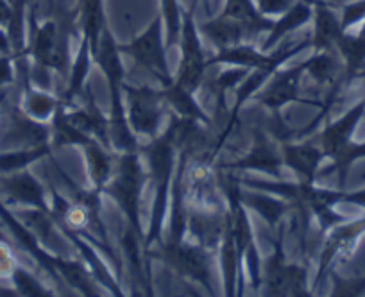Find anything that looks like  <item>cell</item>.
Here are the masks:
<instances>
[{
	"mask_svg": "<svg viewBox=\"0 0 365 297\" xmlns=\"http://www.w3.org/2000/svg\"><path fill=\"white\" fill-rule=\"evenodd\" d=\"M29 43L31 81L34 86L52 92V75L59 81H68L72 68L70 63V40L77 31L76 9L66 11L54 6L45 22H38L36 6L29 2Z\"/></svg>",
	"mask_w": 365,
	"mask_h": 297,
	"instance_id": "obj_1",
	"label": "cell"
},
{
	"mask_svg": "<svg viewBox=\"0 0 365 297\" xmlns=\"http://www.w3.org/2000/svg\"><path fill=\"white\" fill-rule=\"evenodd\" d=\"M140 155L147 162V179L153 184L154 199L153 212H150L149 229L145 233V251L154 247L163 239L165 220L168 215V199H170V187L174 179L175 163H178V145H175V127L174 122H168L167 129L149 140V143H140Z\"/></svg>",
	"mask_w": 365,
	"mask_h": 297,
	"instance_id": "obj_2",
	"label": "cell"
},
{
	"mask_svg": "<svg viewBox=\"0 0 365 297\" xmlns=\"http://www.w3.org/2000/svg\"><path fill=\"white\" fill-rule=\"evenodd\" d=\"M93 61L99 65L101 72L106 78L110 88V138L115 152H135L140 151L138 136L133 132L129 125L128 113L124 103V78L125 68L122 63V54L118 51V43L113 38L110 27H104L97 47L91 51Z\"/></svg>",
	"mask_w": 365,
	"mask_h": 297,
	"instance_id": "obj_3",
	"label": "cell"
},
{
	"mask_svg": "<svg viewBox=\"0 0 365 297\" xmlns=\"http://www.w3.org/2000/svg\"><path fill=\"white\" fill-rule=\"evenodd\" d=\"M140 156V151L117 152L113 176L104 187L103 195H108L118 206L122 217L136 231L145 235L142 228V194L147 183V169Z\"/></svg>",
	"mask_w": 365,
	"mask_h": 297,
	"instance_id": "obj_4",
	"label": "cell"
},
{
	"mask_svg": "<svg viewBox=\"0 0 365 297\" xmlns=\"http://www.w3.org/2000/svg\"><path fill=\"white\" fill-rule=\"evenodd\" d=\"M149 260H160L172 274L187 283L201 286L208 296H215V286H213V251L192 242V240H182L178 246H165L156 244L154 249L145 251Z\"/></svg>",
	"mask_w": 365,
	"mask_h": 297,
	"instance_id": "obj_5",
	"label": "cell"
},
{
	"mask_svg": "<svg viewBox=\"0 0 365 297\" xmlns=\"http://www.w3.org/2000/svg\"><path fill=\"white\" fill-rule=\"evenodd\" d=\"M287 228L279 226L274 233L272 254L262 261V286L259 292L270 297H310L314 296L308 286V267L301 264H290L283 251V236Z\"/></svg>",
	"mask_w": 365,
	"mask_h": 297,
	"instance_id": "obj_6",
	"label": "cell"
},
{
	"mask_svg": "<svg viewBox=\"0 0 365 297\" xmlns=\"http://www.w3.org/2000/svg\"><path fill=\"white\" fill-rule=\"evenodd\" d=\"M118 51H120V54L129 56L136 66L145 70L150 78H154V81L160 83L161 88H167L175 81V78H172L170 70H168V48L165 45V29L161 15L150 20L147 29L136 38H133L129 43H118Z\"/></svg>",
	"mask_w": 365,
	"mask_h": 297,
	"instance_id": "obj_7",
	"label": "cell"
},
{
	"mask_svg": "<svg viewBox=\"0 0 365 297\" xmlns=\"http://www.w3.org/2000/svg\"><path fill=\"white\" fill-rule=\"evenodd\" d=\"M310 47V38L299 41V43H292L283 40V45H278V48H274L270 52H263L262 48L255 47L252 43H240L235 47L219 48L217 54L212 58L206 59V65L215 66V65H231V66H244L249 70H263V72H276L282 68L283 63L292 59L294 56L301 54L304 48Z\"/></svg>",
	"mask_w": 365,
	"mask_h": 297,
	"instance_id": "obj_8",
	"label": "cell"
},
{
	"mask_svg": "<svg viewBox=\"0 0 365 297\" xmlns=\"http://www.w3.org/2000/svg\"><path fill=\"white\" fill-rule=\"evenodd\" d=\"M122 92H124L125 113L133 132L136 136H147L149 140L156 138L160 135L161 122L168 113L163 88L156 90L147 85L133 86L124 83Z\"/></svg>",
	"mask_w": 365,
	"mask_h": 297,
	"instance_id": "obj_9",
	"label": "cell"
},
{
	"mask_svg": "<svg viewBox=\"0 0 365 297\" xmlns=\"http://www.w3.org/2000/svg\"><path fill=\"white\" fill-rule=\"evenodd\" d=\"M195 9L197 4H192L188 11L182 13V27L179 45H181V61H179L178 75L175 83L185 86L190 92H197L205 86L206 81V56L202 48L201 36H199V27L195 22Z\"/></svg>",
	"mask_w": 365,
	"mask_h": 297,
	"instance_id": "obj_10",
	"label": "cell"
},
{
	"mask_svg": "<svg viewBox=\"0 0 365 297\" xmlns=\"http://www.w3.org/2000/svg\"><path fill=\"white\" fill-rule=\"evenodd\" d=\"M324 235L326 239L321 247V253H319L317 274H315L314 285H312V292H315L321 283L328 278L329 271H333V265L336 261L347 260L354 253L358 242L365 235V215L360 219L344 220Z\"/></svg>",
	"mask_w": 365,
	"mask_h": 297,
	"instance_id": "obj_11",
	"label": "cell"
},
{
	"mask_svg": "<svg viewBox=\"0 0 365 297\" xmlns=\"http://www.w3.org/2000/svg\"><path fill=\"white\" fill-rule=\"evenodd\" d=\"M283 158L279 142L270 138L267 131L262 127L252 129V145L249 152L240 156L235 162L215 163L217 170H252V172H262L267 176H272L274 179H283Z\"/></svg>",
	"mask_w": 365,
	"mask_h": 297,
	"instance_id": "obj_12",
	"label": "cell"
},
{
	"mask_svg": "<svg viewBox=\"0 0 365 297\" xmlns=\"http://www.w3.org/2000/svg\"><path fill=\"white\" fill-rule=\"evenodd\" d=\"M304 68L303 63L292 66V68H278L270 73L269 81L265 83V88L262 93L255 95V100L262 104L270 113H282V110L289 104L297 103L303 106H321L322 103L301 97V78H303Z\"/></svg>",
	"mask_w": 365,
	"mask_h": 297,
	"instance_id": "obj_13",
	"label": "cell"
},
{
	"mask_svg": "<svg viewBox=\"0 0 365 297\" xmlns=\"http://www.w3.org/2000/svg\"><path fill=\"white\" fill-rule=\"evenodd\" d=\"M4 118L6 125L0 135V151L51 145V122L34 120L20 106L9 108Z\"/></svg>",
	"mask_w": 365,
	"mask_h": 297,
	"instance_id": "obj_14",
	"label": "cell"
},
{
	"mask_svg": "<svg viewBox=\"0 0 365 297\" xmlns=\"http://www.w3.org/2000/svg\"><path fill=\"white\" fill-rule=\"evenodd\" d=\"M48 188L40 183L29 169L11 174H0V199L8 208H38L51 212V202L47 199Z\"/></svg>",
	"mask_w": 365,
	"mask_h": 297,
	"instance_id": "obj_15",
	"label": "cell"
},
{
	"mask_svg": "<svg viewBox=\"0 0 365 297\" xmlns=\"http://www.w3.org/2000/svg\"><path fill=\"white\" fill-rule=\"evenodd\" d=\"M118 244L120 251L128 261L129 274L135 283V293H145L153 296V278H150V264L145 253V235L136 231L128 220L118 228Z\"/></svg>",
	"mask_w": 365,
	"mask_h": 297,
	"instance_id": "obj_16",
	"label": "cell"
},
{
	"mask_svg": "<svg viewBox=\"0 0 365 297\" xmlns=\"http://www.w3.org/2000/svg\"><path fill=\"white\" fill-rule=\"evenodd\" d=\"M227 219H230L227 206L224 208L188 206V235L192 236V242L217 253L226 231Z\"/></svg>",
	"mask_w": 365,
	"mask_h": 297,
	"instance_id": "obj_17",
	"label": "cell"
},
{
	"mask_svg": "<svg viewBox=\"0 0 365 297\" xmlns=\"http://www.w3.org/2000/svg\"><path fill=\"white\" fill-rule=\"evenodd\" d=\"M81 104H73L72 108L66 110V117L70 118L72 124H76L81 131H84L86 135L93 136L96 140H99L104 147L113 151V145H111L110 138V118L101 111V108L97 106V100L93 92H91V86L84 85L83 93L79 95Z\"/></svg>",
	"mask_w": 365,
	"mask_h": 297,
	"instance_id": "obj_18",
	"label": "cell"
},
{
	"mask_svg": "<svg viewBox=\"0 0 365 297\" xmlns=\"http://www.w3.org/2000/svg\"><path fill=\"white\" fill-rule=\"evenodd\" d=\"M197 27L199 33L208 38L210 43H213V47L217 51L219 48L235 47V45L240 43H252L263 33L256 26H251V24L240 22V20L230 19V16L224 15H217L215 19H208L206 22L197 24Z\"/></svg>",
	"mask_w": 365,
	"mask_h": 297,
	"instance_id": "obj_19",
	"label": "cell"
},
{
	"mask_svg": "<svg viewBox=\"0 0 365 297\" xmlns=\"http://www.w3.org/2000/svg\"><path fill=\"white\" fill-rule=\"evenodd\" d=\"M279 149H282L283 165L294 170L301 181H307V183L317 181L319 167L326 160L317 138L299 143L287 140V142L279 143Z\"/></svg>",
	"mask_w": 365,
	"mask_h": 297,
	"instance_id": "obj_20",
	"label": "cell"
},
{
	"mask_svg": "<svg viewBox=\"0 0 365 297\" xmlns=\"http://www.w3.org/2000/svg\"><path fill=\"white\" fill-rule=\"evenodd\" d=\"M365 117V97L360 103L354 104L346 115L339 118L335 122H329L326 124V127L322 129L321 135L317 136V142L321 145V149L324 151L326 160L333 162L340 152L353 142V132L358 127L361 118Z\"/></svg>",
	"mask_w": 365,
	"mask_h": 297,
	"instance_id": "obj_21",
	"label": "cell"
},
{
	"mask_svg": "<svg viewBox=\"0 0 365 297\" xmlns=\"http://www.w3.org/2000/svg\"><path fill=\"white\" fill-rule=\"evenodd\" d=\"M56 226H58L59 233H61V235L65 236L70 244H72L73 249H77V253H79V256L83 258V261L86 264V267L91 271L93 278L97 279V283H99L103 288H106L110 293H113V296H117V297L124 296V292H122V286L118 285V281H117V278L113 276V272L110 271V267H108V265L103 261V258L99 256V251L91 246L90 242H86V240H84L79 233H76L73 229H70L68 226L61 224V222H56Z\"/></svg>",
	"mask_w": 365,
	"mask_h": 297,
	"instance_id": "obj_22",
	"label": "cell"
},
{
	"mask_svg": "<svg viewBox=\"0 0 365 297\" xmlns=\"http://www.w3.org/2000/svg\"><path fill=\"white\" fill-rule=\"evenodd\" d=\"M315 0H296L278 20H274L272 29L267 33V40L262 43L263 52H270L278 47L289 34L303 29L314 19Z\"/></svg>",
	"mask_w": 365,
	"mask_h": 297,
	"instance_id": "obj_23",
	"label": "cell"
},
{
	"mask_svg": "<svg viewBox=\"0 0 365 297\" xmlns=\"http://www.w3.org/2000/svg\"><path fill=\"white\" fill-rule=\"evenodd\" d=\"M314 33L310 36V47L314 52L333 51L344 31L340 27V16L335 8L326 0H315L314 4Z\"/></svg>",
	"mask_w": 365,
	"mask_h": 297,
	"instance_id": "obj_24",
	"label": "cell"
},
{
	"mask_svg": "<svg viewBox=\"0 0 365 297\" xmlns=\"http://www.w3.org/2000/svg\"><path fill=\"white\" fill-rule=\"evenodd\" d=\"M240 199L244 202L245 208L255 209L267 224H269L272 235L279 229V226L283 224V219L285 215H289L290 209H292V202L285 201V199L278 197V195L267 194V192L262 190H244L242 187L240 190Z\"/></svg>",
	"mask_w": 365,
	"mask_h": 297,
	"instance_id": "obj_25",
	"label": "cell"
},
{
	"mask_svg": "<svg viewBox=\"0 0 365 297\" xmlns=\"http://www.w3.org/2000/svg\"><path fill=\"white\" fill-rule=\"evenodd\" d=\"M83 149L84 160H86L88 176H90L91 188L103 192L108 181L111 179L115 170V163H117V152L104 147L99 140H90L86 145L81 147Z\"/></svg>",
	"mask_w": 365,
	"mask_h": 297,
	"instance_id": "obj_26",
	"label": "cell"
},
{
	"mask_svg": "<svg viewBox=\"0 0 365 297\" xmlns=\"http://www.w3.org/2000/svg\"><path fill=\"white\" fill-rule=\"evenodd\" d=\"M20 86H22V100H20V108L26 111L29 117H33L34 120L40 122H51L54 113L58 111L59 100L58 95L51 93V90L38 88L31 81V73L19 78Z\"/></svg>",
	"mask_w": 365,
	"mask_h": 297,
	"instance_id": "obj_27",
	"label": "cell"
},
{
	"mask_svg": "<svg viewBox=\"0 0 365 297\" xmlns=\"http://www.w3.org/2000/svg\"><path fill=\"white\" fill-rule=\"evenodd\" d=\"M165 104L168 108V113L175 115L179 118H188V120H197L206 125H215L213 124L212 117L202 110L201 104L195 99V93L181 86L179 83H172L170 86L163 88Z\"/></svg>",
	"mask_w": 365,
	"mask_h": 297,
	"instance_id": "obj_28",
	"label": "cell"
},
{
	"mask_svg": "<svg viewBox=\"0 0 365 297\" xmlns=\"http://www.w3.org/2000/svg\"><path fill=\"white\" fill-rule=\"evenodd\" d=\"M304 73H308L319 86L344 85V68L339 59V51H319L303 61Z\"/></svg>",
	"mask_w": 365,
	"mask_h": 297,
	"instance_id": "obj_29",
	"label": "cell"
},
{
	"mask_svg": "<svg viewBox=\"0 0 365 297\" xmlns=\"http://www.w3.org/2000/svg\"><path fill=\"white\" fill-rule=\"evenodd\" d=\"M91 61H93V56H91V47L90 40L86 36H83L81 41V47L77 51L76 59L72 63V68L68 73V81H66V88L59 93V100H61L63 108H72L76 104L77 97L83 93L84 85L88 81V73H90Z\"/></svg>",
	"mask_w": 365,
	"mask_h": 297,
	"instance_id": "obj_30",
	"label": "cell"
},
{
	"mask_svg": "<svg viewBox=\"0 0 365 297\" xmlns=\"http://www.w3.org/2000/svg\"><path fill=\"white\" fill-rule=\"evenodd\" d=\"M73 9L77 15V26L83 36L90 40V47L93 51L99 43L104 27L108 26L104 0H77V6Z\"/></svg>",
	"mask_w": 365,
	"mask_h": 297,
	"instance_id": "obj_31",
	"label": "cell"
},
{
	"mask_svg": "<svg viewBox=\"0 0 365 297\" xmlns=\"http://www.w3.org/2000/svg\"><path fill=\"white\" fill-rule=\"evenodd\" d=\"M249 72L251 70L244 68V66H231L230 68L222 70L220 73H217V78H213L212 81L208 83V90L210 93L215 99V111H217V118L220 122L226 120L227 117V108H226V97L231 90H237L238 86L244 83V79L247 78Z\"/></svg>",
	"mask_w": 365,
	"mask_h": 297,
	"instance_id": "obj_32",
	"label": "cell"
},
{
	"mask_svg": "<svg viewBox=\"0 0 365 297\" xmlns=\"http://www.w3.org/2000/svg\"><path fill=\"white\" fill-rule=\"evenodd\" d=\"M336 51L344 59V86H349L365 68V40L346 31L336 41Z\"/></svg>",
	"mask_w": 365,
	"mask_h": 297,
	"instance_id": "obj_33",
	"label": "cell"
},
{
	"mask_svg": "<svg viewBox=\"0 0 365 297\" xmlns=\"http://www.w3.org/2000/svg\"><path fill=\"white\" fill-rule=\"evenodd\" d=\"M51 131L52 151H59V149H65V147H83L90 140H93V136L86 135L76 124L70 122V118L66 117V110L61 104H59L58 111H56L51 120Z\"/></svg>",
	"mask_w": 365,
	"mask_h": 297,
	"instance_id": "obj_34",
	"label": "cell"
},
{
	"mask_svg": "<svg viewBox=\"0 0 365 297\" xmlns=\"http://www.w3.org/2000/svg\"><path fill=\"white\" fill-rule=\"evenodd\" d=\"M51 145L24 147V149H6L0 151V174H11L19 170L29 169L33 163L52 156Z\"/></svg>",
	"mask_w": 365,
	"mask_h": 297,
	"instance_id": "obj_35",
	"label": "cell"
},
{
	"mask_svg": "<svg viewBox=\"0 0 365 297\" xmlns=\"http://www.w3.org/2000/svg\"><path fill=\"white\" fill-rule=\"evenodd\" d=\"M220 15L240 20V22L245 24H251V26H256L258 29H262L263 33H269L274 26V20H270L269 16H263L256 9L255 0H226Z\"/></svg>",
	"mask_w": 365,
	"mask_h": 297,
	"instance_id": "obj_36",
	"label": "cell"
},
{
	"mask_svg": "<svg viewBox=\"0 0 365 297\" xmlns=\"http://www.w3.org/2000/svg\"><path fill=\"white\" fill-rule=\"evenodd\" d=\"M365 158V142L361 143H354L351 142L349 145L336 156L335 160L331 162V165L324 170H319L317 177H324L329 176L331 172H336L339 176V190H346V179H347V172H349L351 165L358 160Z\"/></svg>",
	"mask_w": 365,
	"mask_h": 297,
	"instance_id": "obj_37",
	"label": "cell"
},
{
	"mask_svg": "<svg viewBox=\"0 0 365 297\" xmlns=\"http://www.w3.org/2000/svg\"><path fill=\"white\" fill-rule=\"evenodd\" d=\"M11 283L15 286V290L19 292V296H26V297H52L56 296L54 288H48L45 286L33 272L27 271L22 264H19L15 267L11 274Z\"/></svg>",
	"mask_w": 365,
	"mask_h": 297,
	"instance_id": "obj_38",
	"label": "cell"
},
{
	"mask_svg": "<svg viewBox=\"0 0 365 297\" xmlns=\"http://www.w3.org/2000/svg\"><path fill=\"white\" fill-rule=\"evenodd\" d=\"M161 4V20H163V29L167 34L165 45L167 48H174L179 45V38H181V27H182V13L181 6L178 0H160Z\"/></svg>",
	"mask_w": 365,
	"mask_h": 297,
	"instance_id": "obj_39",
	"label": "cell"
},
{
	"mask_svg": "<svg viewBox=\"0 0 365 297\" xmlns=\"http://www.w3.org/2000/svg\"><path fill=\"white\" fill-rule=\"evenodd\" d=\"M331 278V296L335 297H358L365 293V276L358 278H342L335 271H329Z\"/></svg>",
	"mask_w": 365,
	"mask_h": 297,
	"instance_id": "obj_40",
	"label": "cell"
},
{
	"mask_svg": "<svg viewBox=\"0 0 365 297\" xmlns=\"http://www.w3.org/2000/svg\"><path fill=\"white\" fill-rule=\"evenodd\" d=\"M365 20V0H354L342 8V16H340V27L342 31H349L356 24Z\"/></svg>",
	"mask_w": 365,
	"mask_h": 297,
	"instance_id": "obj_41",
	"label": "cell"
},
{
	"mask_svg": "<svg viewBox=\"0 0 365 297\" xmlns=\"http://www.w3.org/2000/svg\"><path fill=\"white\" fill-rule=\"evenodd\" d=\"M19 265V260L15 256V247L11 242L0 240V281H11V274L15 267Z\"/></svg>",
	"mask_w": 365,
	"mask_h": 297,
	"instance_id": "obj_42",
	"label": "cell"
},
{
	"mask_svg": "<svg viewBox=\"0 0 365 297\" xmlns=\"http://www.w3.org/2000/svg\"><path fill=\"white\" fill-rule=\"evenodd\" d=\"M296 0H255L256 9L262 13L263 16H282Z\"/></svg>",
	"mask_w": 365,
	"mask_h": 297,
	"instance_id": "obj_43",
	"label": "cell"
},
{
	"mask_svg": "<svg viewBox=\"0 0 365 297\" xmlns=\"http://www.w3.org/2000/svg\"><path fill=\"white\" fill-rule=\"evenodd\" d=\"M16 83V68L13 56L0 54V90Z\"/></svg>",
	"mask_w": 365,
	"mask_h": 297,
	"instance_id": "obj_44",
	"label": "cell"
},
{
	"mask_svg": "<svg viewBox=\"0 0 365 297\" xmlns=\"http://www.w3.org/2000/svg\"><path fill=\"white\" fill-rule=\"evenodd\" d=\"M11 0H0V27H8L9 20H11Z\"/></svg>",
	"mask_w": 365,
	"mask_h": 297,
	"instance_id": "obj_45",
	"label": "cell"
},
{
	"mask_svg": "<svg viewBox=\"0 0 365 297\" xmlns=\"http://www.w3.org/2000/svg\"><path fill=\"white\" fill-rule=\"evenodd\" d=\"M0 54L13 56V47L11 40H9V34L6 31V27H0ZM15 58V56H13Z\"/></svg>",
	"mask_w": 365,
	"mask_h": 297,
	"instance_id": "obj_46",
	"label": "cell"
},
{
	"mask_svg": "<svg viewBox=\"0 0 365 297\" xmlns=\"http://www.w3.org/2000/svg\"><path fill=\"white\" fill-rule=\"evenodd\" d=\"M19 296V292L15 290V286H6L0 283V297H16Z\"/></svg>",
	"mask_w": 365,
	"mask_h": 297,
	"instance_id": "obj_47",
	"label": "cell"
},
{
	"mask_svg": "<svg viewBox=\"0 0 365 297\" xmlns=\"http://www.w3.org/2000/svg\"><path fill=\"white\" fill-rule=\"evenodd\" d=\"M0 240H4V242H11L13 244L11 235H9V231H8V229H6V226H4V222H2V220H0Z\"/></svg>",
	"mask_w": 365,
	"mask_h": 297,
	"instance_id": "obj_48",
	"label": "cell"
},
{
	"mask_svg": "<svg viewBox=\"0 0 365 297\" xmlns=\"http://www.w3.org/2000/svg\"><path fill=\"white\" fill-rule=\"evenodd\" d=\"M6 99H8V92H6V90H0V113H2V106H4Z\"/></svg>",
	"mask_w": 365,
	"mask_h": 297,
	"instance_id": "obj_49",
	"label": "cell"
},
{
	"mask_svg": "<svg viewBox=\"0 0 365 297\" xmlns=\"http://www.w3.org/2000/svg\"><path fill=\"white\" fill-rule=\"evenodd\" d=\"M45 2H47L48 15H51V13H52V9H54V6H56V0H45Z\"/></svg>",
	"mask_w": 365,
	"mask_h": 297,
	"instance_id": "obj_50",
	"label": "cell"
},
{
	"mask_svg": "<svg viewBox=\"0 0 365 297\" xmlns=\"http://www.w3.org/2000/svg\"><path fill=\"white\" fill-rule=\"evenodd\" d=\"M199 2H205L206 9H208V4H210V0H192V4H199Z\"/></svg>",
	"mask_w": 365,
	"mask_h": 297,
	"instance_id": "obj_51",
	"label": "cell"
},
{
	"mask_svg": "<svg viewBox=\"0 0 365 297\" xmlns=\"http://www.w3.org/2000/svg\"><path fill=\"white\" fill-rule=\"evenodd\" d=\"M356 79H365V68L361 70L360 73H358V78H356Z\"/></svg>",
	"mask_w": 365,
	"mask_h": 297,
	"instance_id": "obj_52",
	"label": "cell"
},
{
	"mask_svg": "<svg viewBox=\"0 0 365 297\" xmlns=\"http://www.w3.org/2000/svg\"><path fill=\"white\" fill-rule=\"evenodd\" d=\"M364 118H365V117H364Z\"/></svg>",
	"mask_w": 365,
	"mask_h": 297,
	"instance_id": "obj_53",
	"label": "cell"
}]
</instances>
